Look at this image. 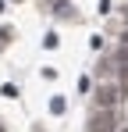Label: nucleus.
<instances>
[{
	"label": "nucleus",
	"instance_id": "1",
	"mask_svg": "<svg viewBox=\"0 0 128 132\" xmlns=\"http://www.w3.org/2000/svg\"><path fill=\"white\" fill-rule=\"evenodd\" d=\"M89 132H114V114H110V107H100V114L89 118Z\"/></svg>",
	"mask_w": 128,
	"mask_h": 132
},
{
	"label": "nucleus",
	"instance_id": "2",
	"mask_svg": "<svg viewBox=\"0 0 128 132\" xmlns=\"http://www.w3.org/2000/svg\"><path fill=\"white\" fill-rule=\"evenodd\" d=\"M114 100H117V89L114 86H100L96 89V104H100V107H110Z\"/></svg>",
	"mask_w": 128,
	"mask_h": 132
},
{
	"label": "nucleus",
	"instance_id": "3",
	"mask_svg": "<svg viewBox=\"0 0 128 132\" xmlns=\"http://www.w3.org/2000/svg\"><path fill=\"white\" fill-rule=\"evenodd\" d=\"M114 61H121V64H128V43L117 46V54H114Z\"/></svg>",
	"mask_w": 128,
	"mask_h": 132
},
{
	"label": "nucleus",
	"instance_id": "4",
	"mask_svg": "<svg viewBox=\"0 0 128 132\" xmlns=\"http://www.w3.org/2000/svg\"><path fill=\"white\" fill-rule=\"evenodd\" d=\"M50 111L61 114V111H64V96H53V100H50Z\"/></svg>",
	"mask_w": 128,
	"mask_h": 132
},
{
	"label": "nucleus",
	"instance_id": "5",
	"mask_svg": "<svg viewBox=\"0 0 128 132\" xmlns=\"http://www.w3.org/2000/svg\"><path fill=\"white\" fill-rule=\"evenodd\" d=\"M125 82H128V64H125Z\"/></svg>",
	"mask_w": 128,
	"mask_h": 132
},
{
	"label": "nucleus",
	"instance_id": "6",
	"mask_svg": "<svg viewBox=\"0 0 128 132\" xmlns=\"http://www.w3.org/2000/svg\"><path fill=\"white\" fill-rule=\"evenodd\" d=\"M0 132H4V125H0Z\"/></svg>",
	"mask_w": 128,
	"mask_h": 132
},
{
	"label": "nucleus",
	"instance_id": "7",
	"mask_svg": "<svg viewBox=\"0 0 128 132\" xmlns=\"http://www.w3.org/2000/svg\"><path fill=\"white\" fill-rule=\"evenodd\" d=\"M125 22H128V14H125Z\"/></svg>",
	"mask_w": 128,
	"mask_h": 132
}]
</instances>
